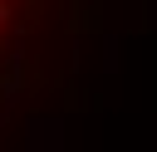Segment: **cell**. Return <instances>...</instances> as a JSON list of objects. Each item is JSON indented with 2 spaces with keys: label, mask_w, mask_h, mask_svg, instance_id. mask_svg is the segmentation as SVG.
I'll list each match as a JSON object with an SVG mask.
<instances>
[{
  "label": "cell",
  "mask_w": 157,
  "mask_h": 152,
  "mask_svg": "<svg viewBox=\"0 0 157 152\" xmlns=\"http://www.w3.org/2000/svg\"><path fill=\"white\" fill-rule=\"evenodd\" d=\"M5 20H10V5H5V0H0V25H5Z\"/></svg>",
  "instance_id": "1"
}]
</instances>
